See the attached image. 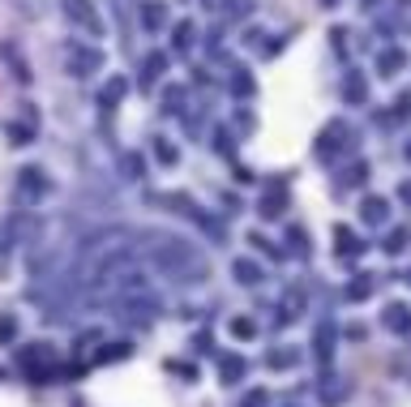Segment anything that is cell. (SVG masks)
Instances as JSON below:
<instances>
[{
	"label": "cell",
	"mask_w": 411,
	"mask_h": 407,
	"mask_svg": "<svg viewBox=\"0 0 411 407\" xmlns=\"http://www.w3.org/2000/svg\"><path fill=\"white\" fill-rule=\"evenodd\" d=\"M347 94L360 104V99H365V82H360V77H351V82H347Z\"/></svg>",
	"instance_id": "3"
},
{
	"label": "cell",
	"mask_w": 411,
	"mask_h": 407,
	"mask_svg": "<svg viewBox=\"0 0 411 407\" xmlns=\"http://www.w3.org/2000/svg\"><path fill=\"white\" fill-rule=\"evenodd\" d=\"M398 65H403V52H386L381 56V73H398Z\"/></svg>",
	"instance_id": "2"
},
{
	"label": "cell",
	"mask_w": 411,
	"mask_h": 407,
	"mask_svg": "<svg viewBox=\"0 0 411 407\" xmlns=\"http://www.w3.org/2000/svg\"><path fill=\"white\" fill-rule=\"evenodd\" d=\"M326 5H339V0H326Z\"/></svg>",
	"instance_id": "4"
},
{
	"label": "cell",
	"mask_w": 411,
	"mask_h": 407,
	"mask_svg": "<svg viewBox=\"0 0 411 407\" xmlns=\"http://www.w3.org/2000/svg\"><path fill=\"white\" fill-rule=\"evenodd\" d=\"M69 13L82 22V26H90V30H99V18H94V9H90V0H69Z\"/></svg>",
	"instance_id": "1"
}]
</instances>
